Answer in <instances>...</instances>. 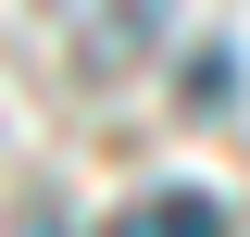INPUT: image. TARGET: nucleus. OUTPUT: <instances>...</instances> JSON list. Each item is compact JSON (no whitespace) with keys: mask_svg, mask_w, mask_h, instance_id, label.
Wrapping results in <instances>:
<instances>
[{"mask_svg":"<svg viewBox=\"0 0 250 237\" xmlns=\"http://www.w3.org/2000/svg\"><path fill=\"white\" fill-rule=\"evenodd\" d=\"M100 237H238V225H225V200H200V187H150V200H125Z\"/></svg>","mask_w":250,"mask_h":237,"instance_id":"1","label":"nucleus"}]
</instances>
